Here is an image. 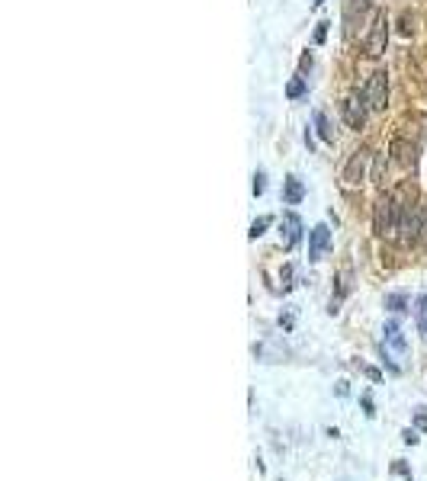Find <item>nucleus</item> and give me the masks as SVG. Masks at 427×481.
Returning a JSON list of instances; mask_svg holds the SVG:
<instances>
[{"instance_id": "obj_4", "label": "nucleus", "mask_w": 427, "mask_h": 481, "mask_svg": "<svg viewBox=\"0 0 427 481\" xmlns=\"http://www.w3.org/2000/svg\"><path fill=\"white\" fill-rule=\"evenodd\" d=\"M363 100L373 113L386 109V100H389V74H386V71H373V74H370V81H366V87H363Z\"/></svg>"}, {"instance_id": "obj_21", "label": "nucleus", "mask_w": 427, "mask_h": 481, "mask_svg": "<svg viewBox=\"0 0 427 481\" xmlns=\"http://www.w3.org/2000/svg\"><path fill=\"white\" fill-rule=\"evenodd\" d=\"M360 401H363V414H366V417H376V407H373V398H370V391H366V395H363Z\"/></svg>"}, {"instance_id": "obj_1", "label": "nucleus", "mask_w": 427, "mask_h": 481, "mask_svg": "<svg viewBox=\"0 0 427 481\" xmlns=\"http://www.w3.org/2000/svg\"><path fill=\"white\" fill-rule=\"evenodd\" d=\"M398 218H402V205L395 203V196H379L373 205V231L376 238H395L398 234Z\"/></svg>"}, {"instance_id": "obj_9", "label": "nucleus", "mask_w": 427, "mask_h": 481, "mask_svg": "<svg viewBox=\"0 0 427 481\" xmlns=\"http://www.w3.org/2000/svg\"><path fill=\"white\" fill-rule=\"evenodd\" d=\"M328 244H331V231H328V225H315L312 231H309V260H321V254L328 250Z\"/></svg>"}, {"instance_id": "obj_24", "label": "nucleus", "mask_w": 427, "mask_h": 481, "mask_svg": "<svg viewBox=\"0 0 427 481\" xmlns=\"http://www.w3.org/2000/svg\"><path fill=\"white\" fill-rule=\"evenodd\" d=\"M321 4H325V0H315V7H321Z\"/></svg>"}, {"instance_id": "obj_18", "label": "nucleus", "mask_w": 427, "mask_h": 481, "mask_svg": "<svg viewBox=\"0 0 427 481\" xmlns=\"http://www.w3.org/2000/svg\"><path fill=\"white\" fill-rule=\"evenodd\" d=\"M267 225H270V218H267V215H260L257 222L251 225V238H260V234L267 231Z\"/></svg>"}, {"instance_id": "obj_17", "label": "nucleus", "mask_w": 427, "mask_h": 481, "mask_svg": "<svg viewBox=\"0 0 427 481\" xmlns=\"http://www.w3.org/2000/svg\"><path fill=\"white\" fill-rule=\"evenodd\" d=\"M264 189H267V173L257 170L254 173V196H264Z\"/></svg>"}, {"instance_id": "obj_8", "label": "nucleus", "mask_w": 427, "mask_h": 481, "mask_svg": "<svg viewBox=\"0 0 427 481\" xmlns=\"http://www.w3.org/2000/svg\"><path fill=\"white\" fill-rule=\"evenodd\" d=\"M280 231H283V248L292 250L299 244V238H302V218H299L296 212H286V215H283Z\"/></svg>"}, {"instance_id": "obj_12", "label": "nucleus", "mask_w": 427, "mask_h": 481, "mask_svg": "<svg viewBox=\"0 0 427 481\" xmlns=\"http://www.w3.org/2000/svg\"><path fill=\"white\" fill-rule=\"evenodd\" d=\"M386 309H392V311H408V295L405 292H392V295H386Z\"/></svg>"}, {"instance_id": "obj_20", "label": "nucleus", "mask_w": 427, "mask_h": 481, "mask_svg": "<svg viewBox=\"0 0 427 481\" xmlns=\"http://www.w3.org/2000/svg\"><path fill=\"white\" fill-rule=\"evenodd\" d=\"M402 440H405V443H408V446H418L421 443V436H418V430H405V433H402Z\"/></svg>"}, {"instance_id": "obj_19", "label": "nucleus", "mask_w": 427, "mask_h": 481, "mask_svg": "<svg viewBox=\"0 0 427 481\" xmlns=\"http://www.w3.org/2000/svg\"><path fill=\"white\" fill-rule=\"evenodd\" d=\"M392 472H395V475H402V478H405V481H414V475H412V468H408V466H405V462H402V459H398V462H392Z\"/></svg>"}, {"instance_id": "obj_15", "label": "nucleus", "mask_w": 427, "mask_h": 481, "mask_svg": "<svg viewBox=\"0 0 427 481\" xmlns=\"http://www.w3.org/2000/svg\"><path fill=\"white\" fill-rule=\"evenodd\" d=\"M305 93V81L302 77H296V81H290V87H286V97L290 100H296V97H302Z\"/></svg>"}, {"instance_id": "obj_14", "label": "nucleus", "mask_w": 427, "mask_h": 481, "mask_svg": "<svg viewBox=\"0 0 427 481\" xmlns=\"http://www.w3.org/2000/svg\"><path fill=\"white\" fill-rule=\"evenodd\" d=\"M418 331H421V337L427 340V292L421 295V302H418Z\"/></svg>"}, {"instance_id": "obj_13", "label": "nucleus", "mask_w": 427, "mask_h": 481, "mask_svg": "<svg viewBox=\"0 0 427 481\" xmlns=\"http://www.w3.org/2000/svg\"><path fill=\"white\" fill-rule=\"evenodd\" d=\"M315 126H318V135H321V142H334V132H331V126H328V116L325 113H315Z\"/></svg>"}, {"instance_id": "obj_22", "label": "nucleus", "mask_w": 427, "mask_h": 481, "mask_svg": "<svg viewBox=\"0 0 427 481\" xmlns=\"http://www.w3.org/2000/svg\"><path fill=\"white\" fill-rule=\"evenodd\" d=\"M366 376L373 379V382H382V372H379V369H366Z\"/></svg>"}, {"instance_id": "obj_11", "label": "nucleus", "mask_w": 427, "mask_h": 481, "mask_svg": "<svg viewBox=\"0 0 427 481\" xmlns=\"http://www.w3.org/2000/svg\"><path fill=\"white\" fill-rule=\"evenodd\" d=\"M302 196H305V189H302V183H299V177H286V193H283V199L290 205H299Z\"/></svg>"}, {"instance_id": "obj_6", "label": "nucleus", "mask_w": 427, "mask_h": 481, "mask_svg": "<svg viewBox=\"0 0 427 481\" xmlns=\"http://www.w3.org/2000/svg\"><path fill=\"white\" fill-rule=\"evenodd\" d=\"M370 158H373V154L366 148L353 151L351 158H347V164H344V170H341V180L347 183V187H360L363 177H366V167H370Z\"/></svg>"}, {"instance_id": "obj_16", "label": "nucleus", "mask_w": 427, "mask_h": 481, "mask_svg": "<svg viewBox=\"0 0 427 481\" xmlns=\"http://www.w3.org/2000/svg\"><path fill=\"white\" fill-rule=\"evenodd\" d=\"M414 430L427 433V407H414Z\"/></svg>"}, {"instance_id": "obj_23", "label": "nucleus", "mask_w": 427, "mask_h": 481, "mask_svg": "<svg viewBox=\"0 0 427 481\" xmlns=\"http://www.w3.org/2000/svg\"><path fill=\"white\" fill-rule=\"evenodd\" d=\"M325 32H328V23L318 26V32H315V42H321V39H325Z\"/></svg>"}, {"instance_id": "obj_5", "label": "nucleus", "mask_w": 427, "mask_h": 481, "mask_svg": "<svg viewBox=\"0 0 427 481\" xmlns=\"http://www.w3.org/2000/svg\"><path fill=\"white\" fill-rule=\"evenodd\" d=\"M386 42H389V20H386V13H376L370 32L363 36V52L370 58H379L386 52Z\"/></svg>"}, {"instance_id": "obj_2", "label": "nucleus", "mask_w": 427, "mask_h": 481, "mask_svg": "<svg viewBox=\"0 0 427 481\" xmlns=\"http://www.w3.org/2000/svg\"><path fill=\"white\" fill-rule=\"evenodd\" d=\"M405 360V334H402V324L395 321V318H389L386 321V327H382V363L389 366V372H398V363Z\"/></svg>"}, {"instance_id": "obj_10", "label": "nucleus", "mask_w": 427, "mask_h": 481, "mask_svg": "<svg viewBox=\"0 0 427 481\" xmlns=\"http://www.w3.org/2000/svg\"><path fill=\"white\" fill-rule=\"evenodd\" d=\"M254 356H257L260 363H283V356H286V350H280V346L273 344H254Z\"/></svg>"}, {"instance_id": "obj_3", "label": "nucleus", "mask_w": 427, "mask_h": 481, "mask_svg": "<svg viewBox=\"0 0 427 481\" xmlns=\"http://www.w3.org/2000/svg\"><path fill=\"white\" fill-rule=\"evenodd\" d=\"M424 218L427 212L414 203H405L402 205V218H398V240H402L405 248H412L424 238Z\"/></svg>"}, {"instance_id": "obj_7", "label": "nucleus", "mask_w": 427, "mask_h": 481, "mask_svg": "<svg viewBox=\"0 0 427 481\" xmlns=\"http://www.w3.org/2000/svg\"><path fill=\"white\" fill-rule=\"evenodd\" d=\"M366 109H370V106H366L363 93H360V97H347V100L341 103V116H344V122H347L351 128H357V132L366 126Z\"/></svg>"}]
</instances>
